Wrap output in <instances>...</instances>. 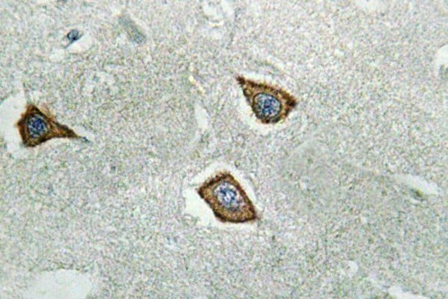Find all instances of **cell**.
Returning <instances> with one entry per match:
<instances>
[{
  "label": "cell",
  "mask_w": 448,
  "mask_h": 299,
  "mask_svg": "<svg viewBox=\"0 0 448 299\" xmlns=\"http://www.w3.org/2000/svg\"><path fill=\"white\" fill-rule=\"evenodd\" d=\"M197 193L221 222L245 223L257 219L252 202L229 172H219L207 179Z\"/></svg>",
  "instance_id": "6da1fadb"
},
{
  "label": "cell",
  "mask_w": 448,
  "mask_h": 299,
  "mask_svg": "<svg viewBox=\"0 0 448 299\" xmlns=\"http://www.w3.org/2000/svg\"><path fill=\"white\" fill-rule=\"evenodd\" d=\"M238 81L254 114L263 124L284 120L296 106L295 98L282 88L243 77Z\"/></svg>",
  "instance_id": "7a4b0ae2"
},
{
  "label": "cell",
  "mask_w": 448,
  "mask_h": 299,
  "mask_svg": "<svg viewBox=\"0 0 448 299\" xmlns=\"http://www.w3.org/2000/svg\"><path fill=\"white\" fill-rule=\"evenodd\" d=\"M16 126L26 147H34L54 138H82L32 104L27 106Z\"/></svg>",
  "instance_id": "3957f363"
},
{
  "label": "cell",
  "mask_w": 448,
  "mask_h": 299,
  "mask_svg": "<svg viewBox=\"0 0 448 299\" xmlns=\"http://www.w3.org/2000/svg\"><path fill=\"white\" fill-rule=\"evenodd\" d=\"M73 31H74V33H72V31L69 33L68 38L70 40L73 39L74 41V40H77L79 37V32L77 30H73Z\"/></svg>",
  "instance_id": "277c9868"
}]
</instances>
